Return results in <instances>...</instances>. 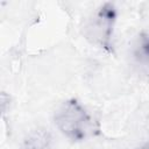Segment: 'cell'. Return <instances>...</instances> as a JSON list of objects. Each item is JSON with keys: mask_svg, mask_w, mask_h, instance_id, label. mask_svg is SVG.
Listing matches in <instances>:
<instances>
[{"mask_svg": "<svg viewBox=\"0 0 149 149\" xmlns=\"http://www.w3.org/2000/svg\"><path fill=\"white\" fill-rule=\"evenodd\" d=\"M54 137L49 129L38 127L30 130L20 144V149H50Z\"/></svg>", "mask_w": 149, "mask_h": 149, "instance_id": "obj_3", "label": "cell"}, {"mask_svg": "<svg viewBox=\"0 0 149 149\" xmlns=\"http://www.w3.org/2000/svg\"><path fill=\"white\" fill-rule=\"evenodd\" d=\"M135 57L143 62L149 63V31H144L139 35L134 45Z\"/></svg>", "mask_w": 149, "mask_h": 149, "instance_id": "obj_4", "label": "cell"}, {"mask_svg": "<svg viewBox=\"0 0 149 149\" xmlns=\"http://www.w3.org/2000/svg\"><path fill=\"white\" fill-rule=\"evenodd\" d=\"M54 122L57 129L72 142L84 141L98 130L94 119L77 99L63 101L55 112Z\"/></svg>", "mask_w": 149, "mask_h": 149, "instance_id": "obj_1", "label": "cell"}, {"mask_svg": "<svg viewBox=\"0 0 149 149\" xmlns=\"http://www.w3.org/2000/svg\"><path fill=\"white\" fill-rule=\"evenodd\" d=\"M118 17L116 7L112 2L98 6L84 23L83 34L93 45L106 52H113V35Z\"/></svg>", "mask_w": 149, "mask_h": 149, "instance_id": "obj_2", "label": "cell"}, {"mask_svg": "<svg viewBox=\"0 0 149 149\" xmlns=\"http://www.w3.org/2000/svg\"><path fill=\"white\" fill-rule=\"evenodd\" d=\"M137 149H149V140H148V141H146L143 144H141Z\"/></svg>", "mask_w": 149, "mask_h": 149, "instance_id": "obj_5", "label": "cell"}]
</instances>
